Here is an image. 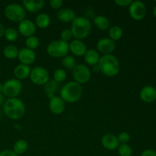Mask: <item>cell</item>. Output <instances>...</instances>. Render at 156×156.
I'll return each mask as SVG.
<instances>
[{"label": "cell", "instance_id": "3", "mask_svg": "<svg viewBox=\"0 0 156 156\" xmlns=\"http://www.w3.org/2000/svg\"><path fill=\"white\" fill-rule=\"evenodd\" d=\"M83 94V88L82 85L72 81L67 82L60 89L59 97L65 101V103L73 104L80 100Z\"/></svg>", "mask_w": 156, "mask_h": 156}, {"label": "cell", "instance_id": "33", "mask_svg": "<svg viewBox=\"0 0 156 156\" xmlns=\"http://www.w3.org/2000/svg\"><path fill=\"white\" fill-rule=\"evenodd\" d=\"M73 34L70 29H64L62 30L60 34V40L61 41H64V42L69 43V41H71V39L73 38Z\"/></svg>", "mask_w": 156, "mask_h": 156}, {"label": "cell", "instance_id": "18", "mask_svg": "<svg viewBox=\"0 0 156 156\" xmlns=\"http://www.w3.org/2000/svg\"><path fill=\"white\" fill-rule=\"evenodd\" d=\"M140 97L146 103H152L156 100V89L151 85L143 87L140 92Z\"/></svg>", "mask_w": 156, "mask_h": 156}, {"label": "cell", "instance_id": "17", "mask_svg": "<svg viewBox=\"0 0 156 156\" xmlns=\"http://www.w3.org/2000/svg\"><path fill=\"white\" fill-rule=\"evenodd\" d=\"M44 0H23L22 6L30 13H37L44 6Z\"/></svg>", "mask_w": 156, "mask_h": 156}, {"label": "cell", "instance_id": "26", "mask_svg": "<svg viewBox=\"0 0 156 156\" xmlns=\"http://www.w3.org/2000/svg\"><path fill=\"white\" fill-rule=\"evenodd\" d=\"M28 149V143L24 140H18L14 144L13 151L17 155H22L25 153Z\"/></svg>", "mask_w": 156, "mask_h": 156}, {"label": "cell", "instance_id": "39", "mask_svg": "<svg viewBox=\"0 0 156 156\" xmlns=\"http://www.w3.org/2000/svg\"><path fill=\"white\" fill-rule=\"evenodd\" d=\"M5 31V27L3 26V24L0 23V38H2L4 36Z\"/></svg>", "mask_w": 156, "mask_h": 156}, {"label": "cell", "instance_id": "13", "mask_svg": "<svg viewBox=\"0 0 156 156\" xmlns=\"http://www.w3.org/2000/svg\"><path fill=\"white\" fill-rule=\"evenodd\" d=\"M18 59L21 64L30 66V65L33 64L36 60V53L34 50L24 47V48L21 49L18 52Z\"/></svg>", "mask_w": 156, "mask_h": 156}, {"label": "cell", "instance_id": "7", "mask_svg": "<svg viewBox=\"0 0 156 156\" xmlns=\"http://www.w3.org/2000/svg\"><path fill=\"white\" fill-rule=\"evenodd\" d=\"M22 85L21 81L15 79H10L3 84L2 94L9 98H17L21 92Z\"/></svg>", "mask_w": 156, "mask_h": 156}, {"label": "cell", "instance_id": "21", "mask_svg": "<svg viewBox=\"0 0 156 156\" xmlns=\"http://www.w3.org/2000/svg\"><path fill=\"white\" fill-rule=\"evenodd\" d=\"M100 55L99 53L94 49H90L87 50L86 53L84 55V59L85 62L88 64V66H94L98 64L99 59H100Z\"/></svg>", "mask_w": 156, "mask_h": 156}, {"label": "cell", "instance_id": "42", "mask_svg": "<svg viewBox=\"0 0 156 156\" xmlns=\"http://www.w3.org/2000/svg\"><path fill=\"white\" fill-rule=\"evenodd\" d=\"M2 89H3V84L0 83V94H2Z\"/></svg>", "mask_w": 156, "mask_h": 156}, {"label": "cell", "instance_id": "1", "mask_svg": "<svg viewBox=\"0 0 156 156\" xmlns=\"http://www.w3.org/2000/svg\"><path fill=\"white\" fill-rule=\"evenodd\" d=\"M98 66L100 69V73L108 77H114L120 73V62L113 54L102 55Z\"/></svg>", "mask_w": 156, "mask_h": 156}, {"label": "cell", "instance_id": "22", "mask_svg": "<svg viewBox=\"0 0 156 156\" xmlns=\"http://www.w3.org/2000/svg\"><path fill=\"white\" fill-rule=\"evenodd\" d=\"M51 23L50 15L46 13H41L37 16L35 19V25L41 29H46L50 26Z\"/></svg>", "mask_w": 156, "mask_h": 156}, {"label": "cell", "instance_id": "8", "mask_svg": "<svg viewBox=\"0 0 156 156\" xmlns=\"http://www.w3.org/2000/svg\"><path fill=\"white\" fill-rule=\"evenodd\" d=\"M30 79L36 85H44L50 80L48 71L44 67L35 66L30 70Z\"/></svg>", "mask_w": 156, "mask_h": 156}, {"label": "cell", "instance_id": "27", "mask_svg": "<svg viewBox=\"0 0 156 156\" xmlns=\"http://www.w3.org/2000/svg\"><path fill=\"white\" fill-rule=\"evenodd\" d=\"M58 90V83L55 82L54 80H49L47 83L44 85V91H45L46 94L51 98L53 97L54 93L56 92Z\"/></svg>", "mask_w": 156, "mask_h": 156}, {"label": "cell", "instance_id": "32", "mask_svg": "<svg viewBox=\"0 0 156 156\" xmlns=\"http://www.w3.org/2000/svg\"><path fill=\"white\" fill-rule=\"evenodd\" d=\"M117 152L120 156H132L133 149L128 144H120L117 148Z\"/></svg>", "mask_w": 156, "mask_h": 156}, {"label": "cell", "instance_id": "5", "mask_svg": "<svg viewBox=\"0 0 156 156\" xmlns=\"http://www.w3.org/2000/svg\"><path fill=\"white\" fill-rule=\"evenodd\" d=\"M5 16L12 22L20 23L26 18V10L22 5L11 3L7 5L4 9Z\"/></svg>", "mask_w": 156, "mask_h": 156}, {"label": "cell", "instance_id": "2", "mask_svg": "<svg viewBox=\"0 0 156 156\" xmlns=\"http://www.w3.org/2000/svg\"><path fill=\"white\" fill-rule=\"evenodd\" d=\"M5 114L11 120H19L24 117L26 108L24 103L18 98H8L3 104Z\"/></svg>", "mask_w": 156, "mask_h": 156}, {"label": "cell", "instance_id": "40", "mask_svg": "<svg viewBox=\"0 0 156 156\" xmlns=\"http://www.w3.org/2000/svg\"><path fill=\"white\" fill-rule=\"evenodd\" d=\"M4 101H5L4 95H3L2 94H0V106L4 104Z\"/></svg>", "mask_w": 156, "mask_h": 156}, {"label": "cell", "instance_id": "12", "mask_svg": "<svg viewBox=\"0 0 156 156\" xmlns=\"http://www.w3.org/2000/svg\"><path fill=\"white\" fill-rule=\"evenodd\" d=\"M18 31L21 36L27 38L29 37L34 36L36 32V25L35 23L29 19H24L19 23L18 27Z\"/></svg>", "mask_w": 156, "mask_h": 156}, {"label": "cell", "instance_id": "14", "mask_svg": "<svg viewBox=\"0 0 156 156\" xmlns=\"http://www.w3.org/2000/svg\"><path fill=\"white\" fill-rule=\"evenodd\" d=\"M66 103L59 96H53L50 98L49 108L52 114L55 115H59L65 111Z\"/></svg>", "mask_w": 156, "mask_h": 156}, {"label": "cell", "instance_id": "30", "mask_svg": "<svg viewBox=\"0 0 156 156\" xmlns=\"http://www.w3.org/2000/svg\"><path fill=\"white\" fill-rule=\"evenodd\" d=\"M25 45L26 48L30 49V50H34L39 47L40 45V41L36 36H31L29 37L26 38L25 40Z\"/></svg>", "mask_w": 156, "mask_h": 156}, {"label": "cell", "instance_id": "24", "mask_svg": "<svg viewBox=\"0 0 156 156\" xmlns=\"http://www.w3.org/2000/svg\"><path fill=\"white\" fill-rule=\"evenodd\" d=\"M18 52H19V50L16 46L9 44L6 46L3 50V55L6 59H14L15 58H18Z\"/></svg>", "mask_w": 156, "mask_h": 156}, {"label": "cell", "instance_id": "31", "mask_svg": "<svg viewBox=\"0 0 156 156\" xmlns=\"http://www.w3.org/2000/svg\"><path fill=\"white\" fill-rule=\"evenodd\" d=\"M66 72L63 69H57L53 73V80L58 84L61 83L66 79Z\"/></svg>", "mask_w": 156, "mask_h": 156}, {"label": "cell", "instance_id": "11", "mask_svg": "<svg viewBox=\"0 0 156 156\" xmlns=\"http://www.w3.org/2000/svg\"><path fill=\"white\" fill-rule=\"evenodd\" d=\"M96 47L97 51L103 55L112 54L116 49V44L109 37H104L98 41Z\"/></svg>", "mask_w": 156, "mask_h": 156}, {"label": "cell", "instance_id": "20", "mask_svg": "<svg viewBox=\"0 0 156 156\" xmlns=\"http://www.w3.org/2000/svg\"><path fill=\"white\" fill-rule=\"evenodd\" d=\"M30 68L29 66L23 65V64L20 63L19 65L16 66L14 69V76H15V79L18 80H24L28 78L30 74Z\"/></svg>", "mask_w": 156, "mask_h": 156}, {"label": "cell", "instance_id": "16", "mask_svg": "<svg viewBox=\"0 0 156 156\" xmlns=\"http://www.w3.org/2000/svg\"><path fill=\"white\" fill-rule=\"evenodd\" d=\"M101 144L105 149L110 151L117 149L120 146L117 137L112 133L105 134L101 138Z\"/></svg>", "mask_w": 156, "mask_h": 156}, {"label": "cell", "instance_id": "23", "mask_svg": "<svg viewBox=\"0 0 156 156\" xmlns=\"http://www.w3.org/2000/svg\"><path fill=\"white\" fill-rule=\"evenodd\" d=\"M94 24L99 30H107L111 27V23L108 17L105 15H98L94 18Z\"/></svg>", "mask_w": 156, "mask_h": 156}, {"label": "cell", "instance_id": "35", "mask_svg": "<svg viewBox=\"0 0 156 156\" xmlns=\"http://www.w3.org/2000/svg\"><path fill=\"white\" fill-rule=\"evenodd\" d=\"M63 5L62 0H50V5L53 9H59Z\"/></svg>", "mask_w": 156, "mask_h": 156}, {"label": "cell", "instance_id": "41", "mask_svg": "<svg viewBox=\"0 0 156 156\" xmlns=\"http://www.w3.org/2000/svg\"><path fill=\"white\" fill-rule=\"evenodd\" d=\"M93 67V71L94 72H97V73H100V69H99L98 66L96 65V66H94Z\"/></svg>", "mask_w": 156, "mask_h": 156}, {"label": "cell", "instance_id": "19", "mask_svg": "<svg viewBox=\"0 0 156 156\" xmlns=\"http://www.w3.org/2000/svg\"><path fill=\"white\" fill-rule=\"evenodd\" d=\"M58 20L61 22L63 23H69L73 22V20L76 18V12L71 9H61L59 12H57L56 15Z\"/></svg>", "mask_w": 156, "mask_h": 156}, {"label": "cell", "instance_id": "29", "mask_svg": "<svg viewBox=\"0 0 156 156\" xmlns=\"http://www.w3.org/2000/svg\"><path fill=\"white\" fill-rule=\"evenodd\" d=\"M18 31L17 29L14 28V27H9V28L5 29V37L9 42H14V41H17L18 38Z\"/></svg>", "mask_w": 156, "mask_h": 156}, {"label": "cell", "instance_id": "9", "mask_svg": "<svg viewBox=\"0 0 156 156\" xmlns=\"http://www.w3.org/2000/svg\"><path fill=\"white\" fill-rule=\"evenodd\" d=\"M73 76L74 82L83 85L87 83L91 79V70L84 64H77L73 69Z\"/></svg>", "mask_w": 156, "mask_h": 156}, {"label": "cell", "instance_id": "6", "mask_svg": "<svg viewBox=\"0 0 156 156\" xmlns=\"http://www.w3.org/2000/svg\"><path fill=\"white\" fill-rule=\"evenodd\" d=\"M69 51V43L64 42L61 40L51 41L47 47V53L53 58H63L68 54Z\"/></svg>", "mask_w": 156, "mask_h": 156}, {"label": "cell", "instance_id": "25", "mask_svg": "<svg viewBox=\"0 0 156 156\" xmlns=\"http://www.w3.org/2000/svg\"><path fill=\"white\" fill-rule=\"evenodd\" d=\"M108 34H109L110 39L115 42V41H119L123 37V29L120 26L114 25L108 29Z\"/></svg>", "mask_w": 156, "mask_h": 156}, {"label": "cell", "instance_id": "43", "mask_svg": "<svg viewBox=\"0 0 156 156\" xmlns=\"http://www.w3.org/2000/svg\"><path fill=\"white\" fill-rule=\"evenodd\" d=\"M153 15H154V16L156 18V6L154 8V9H153Z\"/></svg>", "mask_w": 156, "mask_h": 156}, {"label": "cell", "instance_id": "10", "mask_svg": "<svg viewBox=\"0 0 156 156\" xmlns=\"http://www.w3.org/2000/svg\"><path fill=\"white\" fill-rule=\"evenodd\" d=\"M146 6L141 1H133L129 6V14L135 21H141L146 15Z\"/></svg>", "mask_w": 156, "mask_h": 156}, {"label": "cell", "instance_id": "28", "mask_svg": "<svg viewBox=\"0 0 156 156\" xmlns=\"http://www.w3.org/2000/svg\"><path fill=\"white\" fill-rule=\"evenodd\" d=\"M62 65L64 68L67 69L73 70L76 67V66L77 65V62H76V59L74 56L66 55V56L62 58Z\"/></svg>", "mask_w": 156, "mask_h": 156}, {"label": "cell", "instance_id": "37", "mask_svg": "<svg viewBox=\"0 0 156 156\" xmlns=\"http://www.w3.org/2000/svg\"><path fill=\"white\" fill-rule=\"evenodd\" d=\"M0 156H18L14 152L13 150H10V149H5L0 152Z\"/></svg>", "mask_w": 156, "mask_h": 156}, {"label": "cell", "instance_id": "4", "mask_svg": "<svg viewBox=\"0 0 156 156\" xmlns=\"http://www.w3.org/2000/svg\"><path fill=\"white\" fill-rule=\"evenodd\" d=\"M70 30L75 39L82 41L88 37L91 33V24L85 17H76L72 22Z\"/></svg>", "mask_w": 156, "mask_h": 156}, {"label": "cell", "instance_id": "38", "mask_svg": "<svg viewBox=\"0 0 156 156\" xmlns=\"http://www.w3.org/2000/svg\"><path fill=\"white\" fill-rule=\"evenodd\" d=\"M141 156H156V152L152 149H146L143 151Z\"/></svg>", "mask_w": 156, "mask_h": 156}, {"label": "cell", "instance_id": "15", "mask_svg": "<svg viewBox=\"0 0 156 156\" xmlns=\"http://www.w3.org/2000/svg\"><path fill=\"white\" fill-rule=\"evenodd\" d=\"M69 51L76 56H84L87 51V47L85 43L80 40L74 39L69 43Z\"/></svg>", "mask_w": 156, "mask_h": 156}, {"label": "cell", "instance_id": "34", "mask_svg": "<svg viewBox=\"0 0 156 156\" xmlns=\"http://www.w3.org/2000/svg\"><path fill=\"white\" fill-rule=\"evenodd\" d=\"M117 137L120 144H127L130 140V136L127 132L120 133Z\"/></svg>", "mask_w": 156, "mask_h": 156}, {"label": "cell", "instance_id": "36", "mask_svg": "<svg viewBox=\"0 0 156 156\" xmlns=\"http://www.w3.org/2000/svg\"><path fill=\"white\" fill-rule=\"evenodd\" d=\"M132 0H115L114 2L120 7H129V5L132 3Z\"/></svg>", "mask_w": 156, "mask_h": 156}]
</instances>
